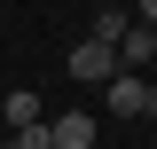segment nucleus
<instances>
[{"mask_svg":"<svg viewBox=\"0 0 157 149\" xmlns=\"http://www.w3.org/2000/svg\"><path fill=\"white\" fill-rule=\"evenodd\" d=\"M157 55V32H141V24H126V32H118V71L126 78H141V63Z\"/></svg>","mask_w":157,"mask_h":149,"instance_id":"7ed1b4c3","label":"nucleus"},{"mask_svg":"<svg viewBox=\"0 0 157 149\" xmlns=\"http://www.w3.org/2000/svg\"><path fill=\"white\" fill-rule=\"evenodd\" d=\"M94 133H102V126H94L86 110H63L55 126H47V149H94Z\"/></svg>","mask_w":157,"mask_h":149,"instance_id":"f03ea898","label":"nucleus"},{"mask_svg":"<svg viewBox=\"0 0 157 149\" xmlns=\"http://www.w3.org/2000/svg\"><path fill=\"white\" fill-rule=\"evenodd\" d=\"M141 110H149V78H126L118 71L110 78V118H141Z\"/></svg>","mask_w":157,"mask_h":149,"instance_id":"20e7f679","label":"nucleus"},{"mask_svg":"<svg viewBox=\"0 0 157 149\" xmlns=\"http://www.w3.org/2000/svg\"><path fill=\"white\" fill-rule=\"evenodd\" d=\"M0 118H8L16 133H32V126H39V94H32V86H16V94H0Z\"/></svg>","mask_w":157,"mask_h":149,"instance_id":"39448f33","label":"nucleus"},{"mask_svg":"<svg viewBox=\"0 0 157 149\" xmlns=\"http://www.w3.org/2000/svg\"><path fill=\"white\" fill-rule=\"evenodd\" d=\"M71 78H78V86H110V78H118V47L78 39V47H71Z\"/></svg>","mask_w":157,"mask_h":149,"instance_id":"f257e3e1","label":"nucleus"},{"mask_svg":"<svg viewBox=\"0 0 157 149\" xmlns=\"http://www.w3.org/2000/svg\"><path fill=\"white\" fill-rule=\"evenodd\" d=\"M141 32H157V0H149V8H141Z\"/></svg>","mask_w":157,"mask_h":149,"instance_id":"423d86ee","label":"nucleus"},{"mask_svg":"<svg viewBox=\"0 0 157 149\" xmlns=\"http://www.w3.org/2000/svg\"><path fill=\"white\" fill-rule=\"evenodd\" d=\"M149 110H157V78H149Z\"/></svg>","mask_w":157,"mask_h":149,"instance_id":"0eeeda50","label":"nucleus"}]
</instances>
